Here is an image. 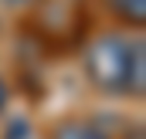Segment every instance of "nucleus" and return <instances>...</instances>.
Here are the masks:
<instances>
[{
  "instance_id": "f03ea898",
  "label": "nucleus",
  "mask_w": 146,
  "mask_h": 139,
  "mask_svg": "<svg viewBox=\"0 0 146 139\" xmlns=\"http://www.w3.org/2000/svg\"><path fill=\"white\" fill-rule=\"evenodd\" d=\"M51 139H109L106 129H99L95 122H82V119H68V122H58Z\"/></svg>"
},
{
  "instance_id": "7ed1b4c3",
  "label": "nucleus",
  "mask_w": 146,
  "mask_h": 139,
  "mask_svg": "<svg viewBox=\"0 0 146 139\" xmlns=\"http://www.w3.org/2000/svg\"><path fill=\"white\" fill-rule=\"evenodd\" d=\"M106 7L122 24H133V27L146 24V0H106Z\"/></svg>"
},
{
  "instance_id": "20e7f679",
  "label": "nucleus",
  "mask_w": 146,
  "mask_h": 139,
  "mask_svg": "<svg viewBox=\"0 0 146 139\" xmlns=\"http://www.w3.org/2000/svg\"><path fill=\"white\" fill-rule=\"evenodd\" d=\"M3 105H7V85L0 81V109H3Z\"/></svg>"
},
{
  "instance_id": "f257e3e1",
  "label": "nucleus",
  "mask_w": 146,
  "mask_h": 139,
  "mask_svg": "<svg viewBox=\"0 0 146 139\" xmlns=\"http://www.w3.org/2000/svg\"><path fill=\"white\" fill-rule=\"evenodd\" d=\"M85 75L99 92L109 95H143L146 92V48L139 37L106 31L85 51Z\"/></svg>"
}]
</instances>
